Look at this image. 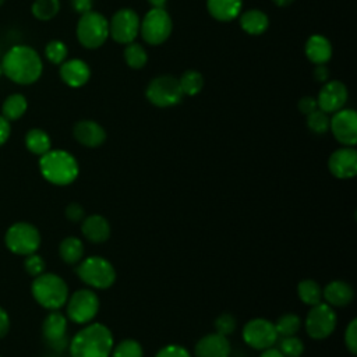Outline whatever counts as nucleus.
<instances>
[{
	"mask_svg": "<svg viewBox=\"0 0 357 357\" xmlns=\"http://www.w3.org/2000/svg\"><path fill=\"white\" fill-rule=\"evenodd\" d=\"M42 335L52 349L57 351L64 350L68 346L66 315L59 310L50 311L42 324Z\"/></svg>",
	"mask_w": 357,
	"mask_h": 357,
	"instance_id": "2eb2a0df",
	"label": "nucleus"
},
{
	"mask_svg": "<svg viewBox=\"0 0 357 357\" xmlns=\"http://www.w3.org/2000/svg\"><path fill=\"white\" fill-rule=\"evenodd\" d=\"M60 11V0H35L32 14L40 21H49Z\"/></svg>",
	"mask_w": 357,
	"mask_h": 357,
	"instance_id": "473e14b6",
	"label": "nucleus"
},
{
	"mask_svg": "<svg viewBox=\"0 0 357 357\" xmlns=\"http://www.w3.org/2000/svg\"><path fill=\"white\" fill-rule=\"evenodd\" d=\"M124 60L130 68L139 70L146 64L148 54L142 45L137 42H131V43H127L124 47Z\"/></svg>",
	"mask_w": 357,
	"mask_h": 357,
	"instance_id": "7c9ffc66",
	"label": "nucleus"
},
{
	"mask_svg": "<svg viewBox=\"0 0 357 357\" xmlns=\"http://www.w3.org/2000/svg\"><path fill=\"white\" fill-rule=\"evenodd\" d=\"M297 296L304 304L312 307L322 301V287L312 279H304L297 284Z\"/></svg>",
	"mask_w": 357,
	"mask_h": 357,
	"instance_id": "c85d7f7f",
	"label": "nucleus"
},
{
	"mask_svg": "<svg viewBox=\"0 0 357 357\" xmlns=\"http://www.w3.org/2000/svg\"><path fill=\"white\" fill-rule=\"evenodd\" d=\"M297 107H298V112L303 113V114H310L311 112L317 110L318 109V103H317V98H312V96H304L298 100L297 103Z\"/></svg>",
	"mask_w": 357,
	"mask_h": 357,
	"instance_id": "37998d69",
	"label": "nucleus"
},
{
	"mask_svg": "<svg viewBox=\"0 0 357 357\" xmlns=\"http://www.w3.org/2000/svg\"><path fill=\"white\" fill-rule=\"evenodd\" d=\"M139 24L141 20L134 10L120 8L109 21V36L120 45L131 43L139 33Z\"/></svg>",
	"mask_w": 357,
	"mask_h": 357,
	"instance_id": "f8f14e48",
	"label": "nucleus"
},
{
	"mask_svg": "<svg viewBox=\"0 0 357 357\" xmlns=\"http://www.w3.org/2000/svg\"><path fill=\"white\" fill-rule=\"evenodd\" d=\"M240 26L248 35H262L269 26L268 15L257 8L247 10L240 15Z\"/></svg>",
	"mask_w": 357,
	"mask_h": 357,
	"instance_id": "393cba45",
	"label": "nucleus"
},
{
	"mask_svg": "<svg viewBox=\"0 0 357 357\" xmlns=\"http://www.w3.org/2000/svg\"><path fill=\"white\" fill-rule=\"evenodd\" d=\"M4 243L13 254L26 257L38 251L40 245V233L32 223L17 222L7 229Z\"/></svg>",
	"mask_w": 357,
	"mask_h": 357,
	"instance_id": "0eeeda50",
	"label": "nucleus"
},
{
	"mask_svg": "<svg viewBox=\"0 0 357 357\" xmlns=\"http://www.w3.org/2000/svg\"><path fill=\"white\" fill-rule=\"evenodd\" d=\"M24 269H25V272H26L28 275L36 278V276H39L40 273H43L45 269H46L45 259H43L40 255H38L36 252L29 254V255L25 257Z\"/></svg>",
	"mask_w": 357,
	"mask_h": 357,
	"instance_id": "4c0bfd02",
	"label": "nucleus"
},
{
	"mask_svg": "<svg viewBox=\"0 0 357 357\" xmlns=\"http://www.w3.org/2000/svg\"><path fill=\"white\" fill-rule=\"evenodd\" d=\"M259 357H284V356L279 351V349H275V347L272 346V347H268V349L262 350V353L259 354Z\"/></svg>",
	"mask_w": 357,
	"mask_h": 357,
	"instance_id": "09e8293b",
	"label": "nucleus"
},
{
	"mask_svg": "<svg viewBox=\"0 0 357 357\" xmlns=\"http://www.w3.org/2000/svg\"><path fill=\"white\" fill-rule=\"evenodd\" d=\"M109 38V21L93 10L81 14L77 24V39L86 49L100 47Z\"/></svg>",
	"mask_w": 357,
	"mask_h": 357,
	"instance_id": "423d86ee",
	"label": "nucleus"
},
{
	"mask_svg": "<svg viewBox=\"0 0 357 357\" xmlns=\"http://www.w3.org/2000/svg\"><path fill=\"white\" fill-rule=\"evenodd\" d=\"M25 146L31 153L42 156L52 149V141L46 131L40 128H32L25 134Z\"/></svg>",
	"mask_w": 357,
	"mask_h": 357,
	"instance_id": "a878e982",
	"label": "nucleus"
},
{
	"mask_svg": "<svg viewBox=\"0 0 357 357\" xmlns=\"http://www.w3.org/2000/svg\"><path fill=\"white\" fill-rule=\"evenodd\" d=\"M243 0H206L208 13L220 22H230L240 15Z\"/></svg>",
	"mask_w": 357,
	"mask_h": 357,
	"instance_id": "b1692460",
	"label": "nucleus"
},
{
	"mask_svg": "<svg viewBox=\"0 0 357 357\" xmlns=\"http://www.w3.org/2000/svg\"><path fill=\"white\" fill-rule=\"evenodd\" d=\"M194 353L197 357H229L231 346L227 336L213 332L202 336L197 342Z\"/></svg>",
	"mask_w": 357,
	"mask_h": 357,
	"instance_id": "a211bd4d",
	"label": "nucleus"
},
{
	"mask_svg": "<svg viewBox=\"0 0 357 357\" xmlns=\"http://www.w3.org/2000/svg\"><path fill=\"white\" fill-rule=\"evenodd\" d=\"M155 357H191L190 351L180 344H167L162 347Z\"/></svg>",
	"mask_w": 357,
	"mask_h": 357,
	"instance_id": "a19ab883",
	"label": "nucleus"
},
{
	"mask_svg": "<svg viewBox=\"0 0 357 357\" xmlns=\"http://www.w3.org/2000/svg\"><path fill=\"white\" fill-rule=\"evenodd\" d=\"M336 328V312L326 303L312 305L305 317V331L315 340L326 339Z\"/></svg>",
	"mask_w": 357,
	"mask_h": 357,
	"instance_id": "9b49d317",
	"label": "nucleus"
},
{
	"mask_svg": "<svg viewBox=\"0 0 357 357\" xmlns=\"http://www.w3.org/2000/svg\"><path fill=\"white\" fill-rule=\"evenodd\" d=\"M81 231L91 243H105L110 236V223L102 215H89L82 219Z\"/></svg>",
	"mask_w": 357,
	"mask_h": 357,
	"instance_id": "412c9836",
	"label": "nucleus"
},
{
	"mask_svg": "<svg viewBox=\"0 0 357 357\" xmlns=\"http://www.w3.org/2000/svg\"><path fill=\"white\" fill-rule=\"evenodd\" d=\"M354 290L344 280H332L322 289V298L331 307H344L351 303Z\"/></svg>",
	"mask_w": 357,
	"mask_h": 357,
	"instance_id": "4be33fe9",
	"label": "nucleus"
},
{
	"mask_svg": "<svg viewBox=\"0 0 357 357\" xmlns=\"http://www.w3.org/2000/svg\"><path fill=\"white\" fill-rule=\"evenodd\" d=\"M28 102L24 95L21 93H13L7 96L1 105V116L6 117L8 121L18 120L20 117L24 116L26 112Z\"/></svg>",
	"mask_w": 357,
	"mask_h": 357,
	"instance_id": "cd10ccee",
	"label": "nucleus"
},
{
	"mask_svg": "<svg viewBox=\"0 0 357 357\" xmlns=\"http://www.w3.org/2000/svg\"><path fill=\"white\" fill-rule=\"evenodd\" d=\"M329 121L331 117L321 109H317L307 114V127L315 134H325L326 131H329Z\"/></svg>",
	"mask_w": 357,
	"mask_h": 357,
	"instance_id": "f704fd0d",
	"label": "nucleus"
},
{
	"mask_svg": "<svg viewBox=\"0 0 357 357\" xmlns=\"http://www.w3.org/2000/svg\"><path fill=\"white\" fill-rule=\"evenodd\" d=\"M276 6H279V7H286V6H290L294 0H272Z\"/></svg>",
	"mask_w": 357,
	"mask_h": 357,
	"instance_id": "3c124183",
	"label": "nucleus"
},
{
	"mask_svg": "<svg viewBox=\"0 0 357 357\" xmlns=\"http://www.w3.org/2000/svg\"><path fill=\"white\" fill-rule=\"evenodd\" d=\"M78 278L93 289H109L116 280V269L110 261L103 257L92 255L79 261L77 266Z\"/></svg>",
	"mask_w": 357,
	"mask_h": 357,
	"instance_id": "39448f33",
	"label": "nucleus"
},
{
	"mask_svg": "<svg viewBox=\"0 0 357 357\" xmlns=\"http://www.w3.org/2000/svg\"><path fill=\"white\" fill-rule=\"evenodd\" d=\"M273 325H275L278 336H280V337L293 336V335H296L300 331L301 319H300V317L297 314L287 312V314L280 315L276 319V322H273Z\"/></svg>",
	"mask_w": 357,
	"mask_h": 357,
	"instance_id": "2f4dec72",
	"label": "nucleus"
},
{
	"mask_svg": "<svg viewBox=\"0 0 357 357\" xmlns=\"http://www.w3.org/2000/svg\"><path fill=\"white\" fill-rule=\"evenodd\" d=\"M312 75L317 81L319 82H326L329 79V70L325 64H317L314 71H312Z\"/></svg>",
	"mask_w": 357,
	"mask_h": 357,
	"instance_id": "de8ad7c7",
	"label": "nucleus"
},
{
	"mask_svg": "<svg viewBox=\"0 0 357 357\" xmlns=\"http://www.w3.org/2000/svg\"><path fill=\"white\" fill-rule=\"evenodd\" d=\"M92 4H93V0H71V6H73L74 11H77L79 14L91 11Z\"/></svg>",
	"mask_w": 357,
	"mask_h": 357,
	"instance_id": "a18cd8bd",
	"label": "nucleus"
},
{
	"mask_svg": "<svg viewBox=\"0 0 357 357\" xmlns=\"http://www.w3.org/2000/svg\"><path fill=\"white\" fill-rule=\"evenodd\" d=\"M113 346L112 331L99 322H89L68 342L71 357H110Z\"/></svg>",
	"mask_w": 357,
	"mask_h": 357,
	"instance_id": "f03ea898",
	"label": "nucleus"
},
{
	"mask_svg": "<svg viewBox=\"0 0 357 357\" xmlns=\"http://www.w3.org/2000/svg\"><path fill=\"white\" fill-rule=\"evenodd\" d=\"M0 357H1V356H0Z\"/></svg>",
	"mask_w": 357,
	"mask_h": 357,
	"instance_id": "5fc2aeb1",
	"label": "nucleus"
},
{
	"mask_svg": "<svg viewBox=\"0 0 357 357\" xmlns=\"http://www.w3.org/2000/svg\"><path fill=\"white\" fill-rule=\"evenodd\" d=\"M304 52L307 59L315 66L325 64L332 56V45L322 35H311L305 42Z\"/></svg>",
	"mask_w": 357,
	"mask_h": 357,
	"instance_id": "5701e85b",
	"label": "nucleus"
},
{
	"mask_svg": "<svg viewBox=\"0 0 357 357\" xmlns=\"http://www.w3.org/2000/svg\"><path fill=\"white\" fill-rule=\"evenodd\" d=\"M4 1H6V0H0V7L3 6V3H4Z\"/></svg>",
	"mask_w": 357,
	"mask_h": 357,
	"instance_id": "864d4df0",
	"label": "nucleus"
},
{
	"mask_svg": "<svg viewBox=\"0 0 357 357\" xmlns=\"http://www.w3.org/2000/svg\"><path fill=\"white\" fill-rule=\"evenodd\" d=\"M146 99L158 107H170L183 100V91L178 78L173 75H159L151 79L145 89Z\"/></svg>",
	"mask_w": 357,
	"mask_h": 357,
	"instance_id": "6e6552de",
	"label": "nucleus"
},
{
	"mask_svg": "<svg viewBox=\"0 0 357 357\" xmlns=\"http://www.w3.org/2000/svg\"><path fill=\"white\" fill-rule=\"evenodd\" d=\"M66 218L70 222H82V219L85 218V209L82 208L81 204L78 202H71L66 206Z\"/></svg>",
	"mask_w": 357,
	"mask_h": 357,
	"instance_id": "79ce46f5",
	"label": "nucleus"
},
{
	"mask_svg": "<svg viewBox=\"0 0 357 357\" xmlns=\"http://www.w3.org/2000/svg\"><path fill=\"white\" fill-rule=\"evenodd\" d=\"M333 137L344 146H354L357 142V114L353 109H340L333 113L329 121Z\"/></svg>",
	"mask_w": 357,
	"mask_h": 357,
	"instance_id": "4468645a",
	"label": "nucleus"
},
{
	"mask_svg": "<svg viewBox=\"0 0 357 357\" xmlns=\"http://www.w3.org/2000/svg\"><path fill=\"white\" fill-rule=\"evenodd\" d=\"M172 29L173 22L165 8H151L139 24V33L151 46H158L167 40Z\"/></svg>",
	"mask_w": 357,
	"mask_h": 357,
	"instance_id": "1a4fd4ad",
	"label": "nucleus"
},
{
	"mask_svg": "<svg viewBox=\"0 0 357 357\" xmlns=\"http://www.w3.org/2000/svg\"><path fill=\"white\" fill-rule=\"evenodd\" d=\"M31 293L39 305L53 311L60 310L66 304L68 298V286L59 275L43 272L33 278Z\"/></svg>",
	"mask_w": 357,
	"mask_h": 357,
	"instance_id": "20e7f679",
	"label": "nucleus"
},
{
	"mask_svg": "<svg viewBox=\"0 0 357 357\" xmlns=\"http://www.w3.org/2000/svg\"><path fill=\"white\" fill-rule=\"evenodd\" d=\"M1 67L3 74L20 85L36 82L43 71L40 56L26 45H15L8 49L1 60Z\"/></svg>",
	"mask_w": 357,
	"mask_h": 357,
	"instance_id": "f257e3e1",
	"label": "nucleus"
},
{
	"mask_svg": "<svg viewBox=\"0 0 357 357\" xmlns=\"http://www.w3.org/2000/svg\"><path fill=\"white\" fill-rule=\"evenodd\" d=\"M10 331V317L7 311L0 307V339L4 337Z\"/></svg>",
	"mask_w": 357,
	"mask_h": 357,
	"instance_id": "49530a36",
	"label": "nucleus"
},
{
	"mask_svg": "<svg viewBox=\"0 0 357 357\" xmlns=\"http://www.w3.org/2000/svg\"><path fill=\"white\" fill-rule=\"evenodd\" d=\"M39 170L45 180L56 185L71 184L79 173L77 159L63 149H50L42 155Z\"/></svg>",
	"mask_w": 357,
	"mask_h": 357,
	"instance_id": "7ed1b4c3",
	"label": "nucleus"
},
{
	"mask_svg": "<svg viewBox=\"0 0 357 357\" xmlns=\"http://www.w3.org/2000/svg\"><path fill=\"white\" fill-rule=\"evenodd\" d=\"M10 134H11L10 121H8L6 117H3V116L0 114V146H1L3 144H6V141L8 139Z\"/></svg>",
	"mask_w": 357,
	"mask_h": 357,
	"instance_id": "c03bdc74",
	"label": "nucleus"
},
{
	"mask_svg": "<svg viewBox=\"0 0 357 357\" xmlns=\"http://www.w3.org/2000/svg\"><path fill=\"white\" fill-rule=\"evenodd\" d=\"M73 135L77 142L86 148H98L106 141L105 128L93 120H81L74 124Z\"/></svg>",
	"mask_w": 357,
	"mask_h": 357,
	"instance_id": "6ab92c4d",
	"label": "nucleus"
},
{
	"mask_svg": "<svg viewBox=\"0 0 357 357\" xmlns=\"http://www.w3.org/2000/svg\"><path fill=\"white\" fill-rule=\"evenodd\" d=\"M112 357H144L142 346L135 339H124L116 347L113 346Z\"/></svg>",
	"mask_w": 357,
	"mask_h": 357,
	"instance_id": "72a5a7b5",
	"label": "nucleus"
},
{
	"mask_svg": "<svg viewBox=\"0 0 357 357\" xmlns=\"http://www.w3.org/2000/svg\"><path fill=\"white\" fill-rule=\"evenodd\" d=\"M3 75V67H1V63H0V77Z\"/></svg>",
	"mask_w": 357,
	"mask_h": 357,
	"instance_id": "603ef678",
	"label": "nucleus"
},
{
	"mask_svg": "<svg viewBox=\"0 0 357 357\" xmlns=\"http://www.w3.org/2000/svg\"><path fill=\"white\" fill-rule=\"evenodd\" d=\"M215 329L223 336H229L236 329V319L231 314L223 312L215 319Z\"/></svg>",
	"mask_w": 357,
	"mask_h": 357,
	"instance_id": "58836bf2",
	"label": "nucleus"
},
{
	"mask_svg": "<svg viewBox=\"0 0 357 357\" xmlns=\"http://www.w3.org/2000/svg\"><path fill=\"white\" fill-rule=\"evenodd\" d=\"M344 344L351 354L357 353V319H351L344 332Z\"/></svg>",
	"mask_w": 357,
	"mask_h": 357,
	"instance_id": "ea45409f",
	"label": "nucleus"
},
{
	"mask_svg": "<svg viewBox=\"0 0 357 357\" xmlns=\"http://www.w3.org/2000/svg\"><path fill=\"white\" fill-rule=\"evenodd\" d=\"M347 98H349V92L343 82L337 79L326 81L324 82V86L321 88L317 96L318 109H321L328 114L335 113L344 107Z\"/></svg>",
	"mask_w": 357,
	"mask_h": 357,
	"instance_id": "dca6fc26",
	"label": "nucleus"
},
{
	"mask_svg": "<svg viewBox=\"0 0 357 357\" xmlns=\"http://www.w3.org/2000/svg\"><path fill=\"white\" fill-rule=\"evenodd\" d=\"M273 322L265 318H252L243 328V340L255 350H265L278 342Z\"/></svg>",
	"mask_w": 357,
	"mask_h": 357,
	"instance_id": "ddd939ff",
	"label": "nucleus"
},
{
	"mask_svg": "<svg viewBox=\"0 0 357 357\" xmlns=\"http://www.w3.org/2000/svg\"><path fill=\"white\" fill-rule=\"evenodd\" d=\"M178 84L183 91V95L194 96L201 92V89L204 86V77L201 73H198L195 70H187L178 78Z\"/></svg>",
	"mask_w": 357,
	"mask_h": 357,
	"instance_id": "c756f323",
	"label": "nucleus"
},
{
	"mask_svg": "<svg viewBox=\"0 0 357 357\" xmlns=\"http://www.w3.org/2000/svg\"><path fill=\"white\" fill-rule=\"evenodd\" d=\"M67 54L68 49L61 40H50L45 47V56L53 64H61L63 61H66Z\"/></svg>",
	"mask_w": 357,
	"mask_h": 357,
	"instance_id": "e433bc0d",
	"label": "nucleus"
},
{
	"mask_svg": "<svg viewBox=\"0 0 357 357\" xmlns=\"http://www.w3.org/2000/svg\"><path fill=\"white\" fill-rule=\"evenodd\" d=\"M167 0H148V3L152 6V8H165Z\"/></svg>",
	"mask_w": 357,
	"mask_h": 357,
	"instance_id": "8fccbe9b",
	"label": "nucleus"
},
{
	"mask_svg": "<svg viewBox=\"0 0 357 357\" xmlns=\"http://www.w3.org/2000/svg\"><path fill=\"white\" fill-rule=\"evenodd\" d=\"M328 169L337 178H351L357 174V151L353 146H343L331 153Z\"/></svg>",
	"mask_w": 357,
	"mask_h": 357,
	"instance_id": "f3484780",
	"label": "nucleus"
},
{
	"mask_svg": "<svg viewBox=\"0 0 357 357\" xmlns=\"http://www.w3.org/2000/svg\"><path fill=\"white\" fill-rule=\"evenodd\" d=\"M60 78L71 88H79L85 85L91 78L89 66L79 59H71L61 63Z\"/></svg>",
	"mask_w": 357,
	"mask_h": 357,
	"instance_id": "aec40b11",
	"label": "nucleus"
},
{
	"mask_svg": "<svg viewBox=\"0 0 357 357\" xmlns=\"http://www.w3.org/2000/svg\"><path fill=\"white\" fill-rule=\"evenodd\" d=\"M59 255L66 264H77L82 259L84 255V244L78 237L70 236L61 240L59 244Z\"/></svg>",
	"mask_w": 357,
	"mask_h": 357,
	"instance_id": "bb28decb",
	"label": "nucleus"
},
{
	"mask_svg": "<svg viewBox=\"0 0 357 357\" xmlns=\"http://www.w3.org/2000/svg\"><path fill=\"white\" fill-rule=\"evenodd\" d=\"M278 349L284 357H300L304 351V343L296 335L284 336L280 337Z\"/></svg>",
	"mask_w": 357,
	"mask_h": 357,
	"instance_id": "c9c22d12",
	"label": "nucleus"
},
{
	"mask_svg": "<svg viewBox=\"0 0 357 357\" xmlns=\"http://www.w3.org/2000/svg\"><path fill=\"white\" fill-rule=\"evenodd\" d=\"M67 317L75 324H89L99 312L100 301L96 293L91 289H79L68 296Z\"/></svg>",
	"mask_w": 357,
	"mask_h": 357,
	"instance_id": "9d476101",
	"label": "nucleus"
}]
</instances>
